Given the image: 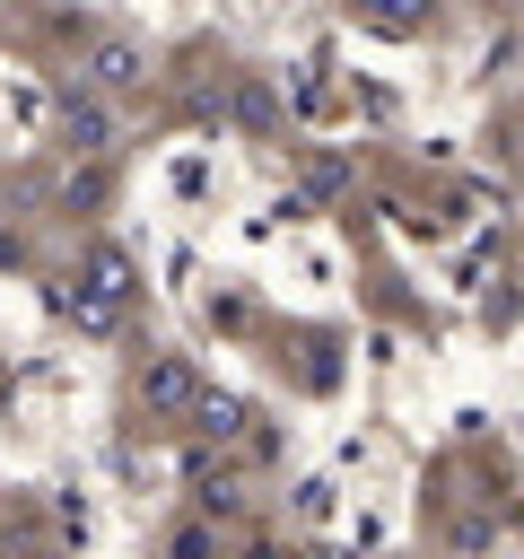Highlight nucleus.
<instances>
[{
  "instance_id": "nucleus-5",
  "label": "nucleus",
  "mask_w": 524,
  "mask_h": 559,
  "mask_svg": "<svg viewBox=\"0 0 524 559\" xmlns=\"http://www.w3.org/2000/svg\"><path fill=\"white\" fill-rule=\"evenodd\" d=\"M175 559H210V533L192 524V533H175Z\"/></svg>"
},
{
  "instance_id": "nucleus-4",
  "label": "nucleus",
  "mask_w": 524,
  "mask_h": 559,
  "mask_svg": "<svg viewBox=\"0 0 524 559\" xmlns=\"http://www.w3.org/2000/svg\"><path fill=\"white\" fill-rule=\"evenodd\" d=\"M61 122H70V140H79V148H105V105H79V96H70V114H61Z\"/></svg>"
},
{
  "instance_id": "nucleus-1",
  "label": "nucleus",
  "mask_w": 524,
  "mask_h": 559,
  "mask_svg": "<svg viewBox=\"0 0 524 559\" xmlns=\"http://www.w3.org/2000/svg\"><path fill=\"white\" fill-rule=\"evenodd\" d=\"M122 288H131V280H122V253H96V262H87V297H79V323L105 332V323L122 314Z\"/></svg>"
},
{
  "instance_id": "nucleus-2",
  "label": "nucleus",
  "mask_w": 524,
  "mask_h": 559,
  "mask_svg": "<svg viewBox=\"0 0 524 559\" xmlns=\"http://www.w3.org/2000/svg\"><path fill=\"white\" fill-rule=\"evenodd\" d=\"M140 402H148V411H192V402H201V376H192L183 358H148V367H140Z\"/></svg>"
},
{
  "instance_id": "nucleus-3",
  "label": "nucleus",
  "mask_w": 524,
  "mask_h": 559,
  "mask_svg": "<svg viewBox=\"0 0 524 559\" xmlns=\"http://www.w3.org/2000/svg\"><path fill=\"white\" fill-rule=\"evenodd\" d=\"M87 70H96L105 87H131V79H140V52H131V44H96V52H87Z\"/></svg>"
}]
</instances>
